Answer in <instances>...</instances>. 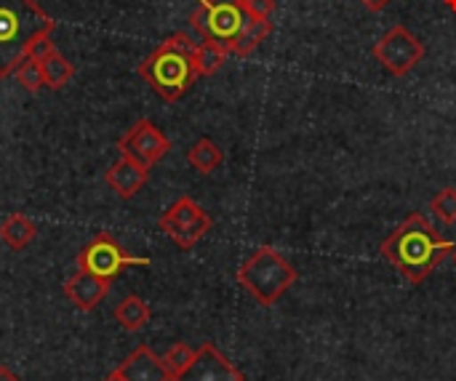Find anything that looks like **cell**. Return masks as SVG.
<instances>
[{"mask_svg": "<svg viewBox=\"0 0 456 381\" xmlns=\"http://www.w3.org/2000/svg\"><path fill=\"white\" fill-rule=\"evenodd\" d=\"M56 51V45H53V40H51V35H40L37 40H32V45H29V51H27V56L29 59H35V61H43L45 56H51Z\"/></svg>", "mask_w": 456, "mask_h": 381, "instance_id": "cell-24", "label": "cell"}, {"mask_svg": "<svg viewBox=\"0 0 456 381\" xmlns=\"http://www.w3.org/2000/svg\"><path fill=\"white\" fill-rule=\"evenodd\" d=\"M192 358H195V350H192L190 345H184V342H176V345H171L168 353L163 355V366H166V371L171 374V379H176V377L192 363Z\"/></svg>", "mask_w": 456, "mask_h": 381, "instance_id": "cell-21", "label": "cell"}, {"mask_svg": "<svg viewBox=\"0 0 456 381\" xmlns=\"http://www.w3.org/2000/svg\"><path fill=\"white\" fill-rule=\"evenodd\" d=\"M243 8L248 13V19L254 21H267L275 13V0H243Z\"/></svg>", "mask_w": 456, "mask_h": 381, "instance_id": "cell-23", "label": "cell"}, {"mask_svg": "<svg viewBox=\"0 0 456 381\" xmlns=\"http://www.w3.org/2000/svg\"><path fill=\"white\" fill-rule=\"evenodd\" d=\"M174 381H246V377L211 342H206L195 350L192 363Z\"/></svg>", "mask_w": 456, "mask_h": 381, "instance_id": "cell-10", "label": "cell"}, {"mask_svg": "<svg viewBox=\"0 0 456 381\" xmlns=\"http://www.w3.org/2000/svg\"><path fill=\"white\" fill-rule=\"evenodd\" d=\"M126 267H150L147 256H131L120 248V243L102 232L96 235L80 254H77V270H86L102 280H115Z\"/></svg>", "mask_w": 456, "mask_h": 381, "instance_id": "cell-7", "label": "cell"}, {"mask_svg": "<svg viewBox=\"0 0 456 381\" xmlns=\"http://www.w3.org/2000/svg\"><path fill=\"white\" fill-rule=\"evenodd\" d=\"M53 19L35 0H0V77L16 72L32 40L53 32Z\"/></svg>", "mask_w": 456, "mask_h": 381, "instance_id": "cell-3", "label": "cell"}, {"mask_svg": "<svg viewBox=\"0 0 456 381\" xmlns=\"http://www.w3.org/2000/svg\"><path fill=\"white\" fill-rule=\"evenodd\" d=\"M158 227L163 235H168V240H174V246L190 251L211 232L214 222L206 208H200L190 195H182L160 214Z\"/></svg>", "mask_w": 456, "mask_h": 381, "instance_id": "cell-6", "label": "cell"}, {"mask_svg": "<svg viewBox=\"0 0 456 381\" xmlns=\"http://www.w3.org/2000/svg\"><path fill=\"white\" fill-rule=\"evenodd\" d=\"M187 163H190L198 174L208 176V174H214V171L224 163V152H222V147H219L214 139L203 136V139H198V142L187 150Z\"/></svg>", "mask_w": 456, "mask_h": 381, "instance_id": "cell-15", "label": "cell"}, {"mask_svg": "<svg viewBox=\"0 0 456 381\" xmlns=\"http://www.w3.org/2000/svg\"><path fill=\"white\" fill-rule=\"evenodd\" d=\"M374 56L385 67V72L403 77L425 59V43L409 27L395 24L377 40Z\"/></svg>", "mask_w": 456, "mask_h": 381, "instance_id": "cell-8", "label": "cell"}, {"mask_svg": "<svg viewBox=\"0 0 456 381\" xmlns=\"http://www.w3.org/2000/svg\"><path fill=\"white\" fill-rule=\"evenodd\" d=\"M0 381H19V377L8 366H0Z\"/></svg>", "mask_w": 456, "mask_h": 381, "instance_id": "cell-26", "label": "cell"}, {"mask_svg": "<svg viewBox=\"0 0 456 381\" xmlns=\"http://www.w3.org/2000/svg\"><path fill=\"white\" fill-rule=\"evenodd\" d=\"M16 80H19V85L24 88V91H29V93H37L43 85H45V80H43V67H40V61H35V59H24L19 67H16Z\"/></svg>", "mask_w": 456, "mask_h": 381, "instance_id": "cell-22", "label": "cell"}, {"mask_svg": "<svg viewBox=\"0 0 456 381\" xmlns=\"http://www.w3.org/2000/svg\"><path fill=\"white\" fill-rule=\"evenodd\" d=\"M444 3H446V5H449V8L456 13V0H444Z\"/></svg>", "mask_w": 456, "mask_h": 381, "instance_id": "cell-28", "label": "cell"}, {"mask_svg": "<svg viewBox=\"0 0 456 381\" xmlns=\"http://www.w3.org/2000/svg\"><path fill=\"white\" fill-rule=\"evenodd\" d=\"M110 294V280H102L86 270H77L67 283H64V296L83 312H91L99 307Z\"/></svg>", "mask_w": 456, "mask_h": 381, "instance_id": "cell-11", "label": "cell"}, {"mask_svg": "<svg viewBox=\"0 0 456 381\" xmlns=\"http://www.w3.org/2000/svg\"><path fill=\"white\" fill-rule=\"evenodd\" d=\"M118 371L126 381H174L163 366V358H158L147 345H139L120 366Z\"/></svg>", "mask_w": 456, "mask_h": 381, "instance_id": "cell-13", "label": "cell"}, {"mask_svg": "<svg viewBox=\"0 0 456 381\" xmlns=\"http://www.w3.org/2000/svg\"><path fill=\"white\" fill-rule=\"evenodd\" d=\"M299 275L294 264L275 251L273 246H259L240 267H238V283L254 296L256 304L273 307L283 299V294L297 286Z\"/></svg>", "mask_w": 456, "mask_h": 381, "instance_id": "cell-4", "label": "cell"}, {"mask_svg": "<svg viewBox=\"0 0 456 381\" xmlns=\"http://www.w3.org/2000/svg\"><path fill=\"white\" fill-rule=\"evenodd\" d=\"M147 179H150V168L136 163L134 158H126V155H120L107 171V184L115 190V195L120 200L136 198V192L147 184Z\"/></svg>", "mask_w": 456, "mask_h": 381, "instance_id": "cell-12", "label": "cell"}, {"mask_svg": "<svg viewBox=\"0 0 456 381\" xmlns=\"http://www.w3.org/2000/svg\"><path fill=\"white\" fill-rule=\"evenodd\" d=\"M390 3H393V0H361V5L369 8V11H385Z\"/></svg>", "mask_w": 456, "mask_h": 381, "instance_id": "cell-25", "label": "cell"}, {"mask_svg": "<svg viewBox=\"0 0 456 381\" xmlns=\"http://www.w3.org/2000/svg\"><path fill=\"white\" fill-rule=\"evenodd\" d=\"M456 243L446 240L425 214H409L379 246V254L387 264H393L411 286H419L430 278L436 267H441Z\"/></svg>", "mask_w": 456, "mask_h": 381, "instance_id": "cell-1", "label": "cell"}, {"mask_svg": "<svg viewBox=\"0 0 456 381\" xmlns=\"http://www.w3.org/2000/svg\"><path fill=\"white\" fill-rule=\"evenodd\" d=\"M118 150H120V155L134 158L136 163L152 168L171 152V139L152 120L142 118L118 139Z\"/></svg>", "mask_w": 456, "mask_h": 381, "instance_id": "cell-9", "label": "cell"}, {"mask_svg": "<svg viewBox=\"0 0 456 381\" xmlns=\"http://www.w3.org/2000/svg\"><path fill=\"white\" fill-rule=\"evenodd\" d=\"M40 67H43V80H45V85L53 88V91L64 88V85L72 80V75H75L72 61H69L67 56H61L59 51H53L51 56H45V59L40 61Z\"/></svg>", "mask_w": 456, "mask_h": 381, "instance_id": "cell-19", "label": "cell"}, {"mask_svg": "<svg viewBox=\"0 0 456 381\" xmlns=\"http://www.w3.org/2000/svg\"><path fill=\"white\" fill-rule=\"evenodd\" d=\"M150 318H152L150 304H147L142 296H136V294L126 296V299L115 307V320H118V326L126 328V331H142V328L150 323Z\"/></svg>", "mask_w": 456, "mask_h": 381, "instance_id": "cell-16", "label": "cell"}, {"mask_svg": "<svg viewBox=\"0 0 456 381\" xmlns=\"http://www.w3.org/2000/svg\"><path fill=\"white\" fill-rule=\"evenodd\" d=\"M273 29H275V24H273V19H267V21H254V19H248V24L243 27V32L238 35V40L232 43V48H230V53L232 56H251L270 35H273Z\"/></svg>", "mask_w": 456, "mask_h": 381, "instance_id": "cell-17", "label": "cell"}, {"mask_svg": "<svg viewBox=\"0 0 456 381\" xmlns=\"http://www.w3.org/2000/svg\"><path fill=\"white\" fill-rule=\"evenodd\" d=\"M195 45L187 32H174L139 64V75L160 99L179 101L200 77L195 69Z\"/></svg>", "mask_w": 456, "mask_h": 381, "instance_id": "cell-2", "label": "cell"}, {"mask_svg": "<svg viewBox=\"0 0 456 381\" xmlns=\"http://www.w3.org/2000/svg\"><path fill=\"white\" fill-rule=\"evenodd\" d=\"M37 235V227L29 216L24 214H11L3 219L0 224V240L11 248V251H24Z\"/></svg>", "mask_w": 456, "mask_h": 381, "instance_id": "cell-14", "label": "cell"}, {"mask_svg": "<svg viewBox=\"0 0 456 381\" xmlns=\"http://www.w3.org/2000/svg\"><path fill=\"white\" fill-rule=\"evenodd\" d=\"M430 211L436 214V219H441L446 227L456 224V187H444L441 192H436V198L430 200Z\"/></svg>", "mask_w": 456, "mask_h": 381, "instance_id": "cell-20", "label": "cell"}, {"mask_svg": "<svg viewBox=\"0 0 456 381\" xmlns=\"http://www.w3.org/2000/svg\"><path fill=\"white\" fill-rule=\"evenodd\" d=\"M452 259H454V262H456V248H454V254H452Z\"/></svg>", "mask_w": 456, "mask_h": 381, "instance_id": "cell-29", "label": "cell"}, {"mask_svg": "<svg viewBox=\"0 0 456 381\" xmlns=\"http://www.w3.org/2000/svg\"><path fill=\"white\" fill-rule=\"evenodd\" d=\"M248 24V13L243 0H198V8L190 16V27L200 35V40H214L227 51Z\"/></svg>", "mask_w": 456, "mask_h": 381, "instance_id": "cell-5", "label": "cell"}, {"mask_svg": "<svg viewBox=\"0 0 456 381\" xmlns=\"http://www.w3.org/2000/svg\"><path fill=\"white\" fill-rule=\"evenodd\" d=\"M227 56H230V51L224 45H219L214 40H200L195 45V69H198V75L208 77V75L219 72L222 64L227 61Z\"/></svg>", "mask_w": 456, "mask_h": 381, "instance_id": "cell-18", "label": "cell"}, {"mask_svg": "<svg viewBox=\"0 0 456 381\" xmlns=\"http://www.w3.org/2000/svg\"><path fill=\"white\" fill-rule=\"evenodd\" d=\"M102 381H126V379H123V374H120V371L115 369V371H110V374H107V377H104Z\"/></svg>", "mask_w": 456, "mask_h": 381, "instance_id": "cell-27", "label": "cell"}]
</instances>
